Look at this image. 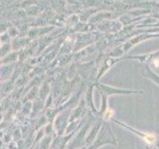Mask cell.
Masks as SVG:
<instances>
[{
    "label": "cell",
    "instance_id": "7a4b0ae2",
    "mask_svg": "<svg viewBox=\"0 0 159 149\" xmlns=\"http://www.w3.org/2000/svg\"><path fill=\"white\" fill-rule=\"evenodd\" d=\"M114 114V111L113 110H110V109H108L106 112H105V114H104V117H105V119H109Z\"/></svg>",
    "mask_w": 159,
    "mask_h": 149
},
{
    "label": "cell",
    "instance_id": "6da1fadb",
    "mask_svg": "<svg viewBox=\"0 0 159 149\" xmlns=\"http://www.w3.org/2000/svg\"><path fill=\"white\" fill-rule=\"evenodd\" d=\"M154 139H155V137H154L153 135H151V134H147V135L144 137V140H145L147 143H152V142L154 141Z\"/></svg>",
    "mask_w": 159,
    "mask_h": 149
}]
</instances>
